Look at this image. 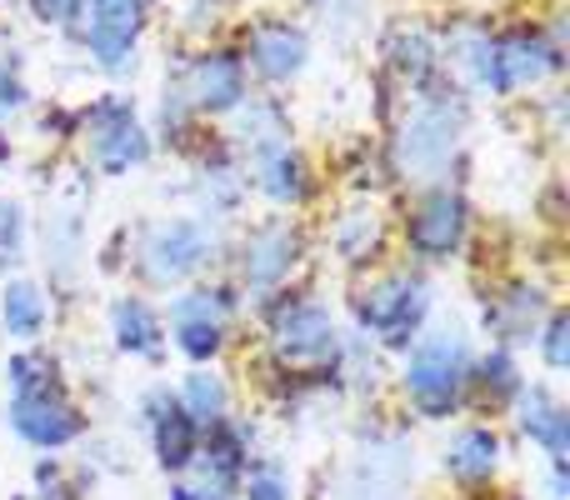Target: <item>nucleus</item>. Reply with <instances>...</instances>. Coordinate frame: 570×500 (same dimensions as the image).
Segmentation results:
<instances>
[{
	"label": "nucleus",
	"instance_id": "nucleus-1",
	"mask_svg": "<svg viewBox=\"0 0 570 500\" xmlns=\"http://www.w3.org/2000/svg\"><path fill=\"white\" fill-rule=\"evenodd\" d=\"M461 66L481 90L511 96V90L541 86L551 70H561V50L541 26H515L501 36H475L461 50Z\"/></svg>",
	"mask_w": 570,
	"mask_h": 500
},
{
	"label": "nucleus",
	"instance_id": "nucleus-2",
	"mask_svg": "<svg viewBox=\"0 0 570 500\" xmlns=\"http://www.w3.org/2000/svg\"><path fill=\"white\" fill-rule=\"evenodd\" d=\"M465 375H471V365H465V341L441 331V335H425L411 351V361H405V371H401V385L415 401V411L441 421V415H451L455 405H461Z\"/></svg>",
	"mask_w": 570,
	"mask_h": 500
},
{
	"label": "nucleus",
	"instance_id": "nucleus-3",
	"mask_svg": "<svg viewBox=\"0 0 570 500\" xmlns=\"http://www.w3.org/2000/svg\"><path fill=\"white\" fill-rule=\"evenodd\" d=\"M150 6L156 0H80L70 26H76L80 46L100 70H126L136 66V46L146 36Z\"/></svg>",
	"mask_w": 570,
	"mask_h": 500
},
{
	"label": "nucleus",
	"instance_id": "nucleus-4",
	"mask_svg": "<svg viewBox=\"0 0 570 500\" xmlns=\"http://www.w3.org/2000/svg\"><path fill=\"white\" fill-rule=\"evenodd\" d=\"M80 136H86L90 160H96L106 176H126V170L146 166V156H150V136L126 96H100L96 106H86Z\"/></svg>",
	"mask_w": 570,
	"mask_h": 500
},
{
	"label": "nucleus",
	"instance_id": "nucleus-5",
	"mask_svg": "<svg viewBox=\"0 0 570 500\" xmlns=\"http://www.w3.org/2000/svg\"><path fill=\"white\" fill-rule=\"evenodd\" d=\"M425 311H431V291H425L421 275H381L355 301L361 325L381 345H411L415 331L425 325Z\"/></svg>",
	"mask_w": 570,
	"mask_h": 500
},
{
	"label": "nucleus",
	"instance_id": "nucleus-6",
	"mask_svg": "<svg viewBox=\"0 0 570 500\" xmlns=\"http://www.w3.org/2000/svg\"><path fill=\"white\" fill-rule=\"evenodd\" d=\"M271 345L285 365L295 371H321V365L335 361L341 341H335V321L325 305L301 301V295H285V301L271 311Z\"/></svg>",
	"mask_w": 570,
	"mask_h": 500
},
{
	"label": "nucleus",
	"instance_id": "nucleus-7",
	"mask_svg": "<svg viewBox=\"0 0 570 500\" xmlns=\"http://www.w3.org/2000/svg\"><path fill=\"white\" fill-rule=\"evenodd\" d=\"M210 445L190 455L186 471H176L170 500H230L240 486V465H246V441L226 431V421L210 425Z\"/></svg>",
	"mask_w": 570,
	"mask_h": 500
},
{
	"label": "nucleus",
	"instance_id": "nucleus-8",
	"mask_svg": "<svg viewBox=\"0 0 570 500\" xmlns=\"http://www.w3.org/2000/svg\"><path fill=\"white\" fill-rule=\"evenodd\" d=\"M305 60H311V36H305L295 20H285V16L256 20L250 36H246V50H240L246 76H261V80H271V86L295 80L305 70Z\"/></svg>",
	"mask_w": 570,
	"mask_h": 500
},
{
	"label": "nucleus",
	"instance_id": "nucleus-9",
	"mask_svg": "<svg viewBox=\"0 0 570 500\" xmlns=\"http://www.w3.org/2000/svg\"><path fill=\"white\" fill-rule=\"evenodd\" d=\"M465 226H471V210L455 190H425L405 216V241L421 261H445V255L461 251Z\"/></svg>",
	"mask_w": 570,
	"mask_h": 500
},
{
	"label": "nucleus",
	"instance_id": "nucleus-10",
	"mask_svg": "<svg viewBox=\"0 0 570 500\" xmlns=\"http://www.w3.org/2000/svg\"><path fill=\"white\" fill-rule=\"evenodd\" d=\"M246 66H240L236 50H206V56L190 60L180 100L200 116H236L240 100H246Z\"/></svg>",
	"mask_w": 570,
	"mask_h": 500
},
{
	"label": "nucleus",
	"instance_id": "nucleus-11",
	"mask_svg": "<svg viewBox=\"0 0 570 500\" xmlns=\"http://www.w3.org/2000/svg\"><path fill=\"white\" fill-rule=\"evenodd\" d=\"M10 431L20 441L40 445V451H60L80 435V411L66 401L60 385H40V391H20L10 401Z\"/></svg>",
	"mask_w": 570,
	"mask_h": 500
},
{
	"label": "nucleus",
	"instance_id": "nucleus-12",
	"mask_svg": "<svg viewBox=\"0 0 570 500\" xmlns=\"http://www.w3.org/2000/svg\"><path fill=\"white\" fill-rule=\"evenodd\" d=\"M210 255V236L196 226V220H166L146 236L140 246V265L156 285H180L186 275H196Z\"/></svg>",
	"mask_w": 570,
	"mask_h": 500
},
{
	"label": "nucleus",
	"instance_id": "nucleus-13",
	"mask_svg": "<svg viewBox=\"0 0 570 500\" xmlns=\"http://www.w3.org/2000/svg\"><path fill=\"white\" fill-rule=\"evenodd\" d=\"M455 136H461V116H451V106H425L411 116L401 140V166L411 176H441L451 166Z\"/></svg>",
	"mask_w": 570,
	"mask_h": 500
},
{
	"label": "nucleus",
	"instance_id": "nucleus-14",
	"mask_svg": "<svg viewBox=\"0 0 570 500\" xmlns=\"http://www.w3.org/2000/svg\"><path fill=\"white\" fill-rule=\"evenodd\" d=\"M170 341L190 355V361H210L226 341V301L210 291H190L170 311Z\"/></svg>",
	"mask_w": 570,
	"mask_h": 500
},
{
	"label": "nucleus",
	"instance_id": "nucleus-15",
	"mask_svg": "<svg viewBox=\"0 0 570 500\" xmlns=\"http://www.w3.org/2000/svg\"><path fill=\"white\" fill-rule=\"evenodd\" d=\"M295 255H301V241H295V231L285 226V220H271V226L250 231L246 261H240L246 285H256V291H276L285 275L295 271Z\"/></svg>",
	"mask_w": 570,
	"mask_h": 500
},
{
	"label": "nucleus",
	"instance_id": "nucleus-16",
	"mask_svg": "<svg viewBox=\"0 0 570 500\" xmlns=\"http://www.w3.org/2000/svg\"><path fill=\"white\" fill-rule=\"evenodd\" d=\"M256 186H261V196H271L276 206L305 200V190H311V170H305L301 150H291V136L256 146Z\"/></svg>",
	"mask_w": 570,
	"mask_h": 500
},
{
	"label": "nucleus",
	"instance_id": "nucleus-17",
	"mask_svg": "<svg viewBox=\"0 0 570 500\" xmlns=\"http://www.w3.org/2000/svg\"><path fill=\"white\" fill-rule=\"evenodd\" d=\"M150 441H156V461L166 465V471H186L190 455L200 451L196 421H190V415L180 411V401H170V395H156V405H150Z\"/></svg>",
	"mask_w": 570,
	"mask_h": 500
},
{
	"label": "nucleus",
	"instance_id": "nucleus-18",
	"mask_svg": "<svg viewBox=\"0 0 570 500\" xmlns=\"http://www.w3.org/2000/svg\"><path fill=\"white\" fill-rule=\"evenodd\" d=\"M495 465H501V435H495L491 425L461 431L451 441V451H445V471H451L455 481H491Z\"/></svg>",
	"mask_w": 570,
	"mask_h": 500
},
{
	"label": "nucleus",
	"instance_id": "nucleus-19",
	"mask_svg": "<svg viewBox=\"0 0 570 500\" xmlns=\"http://www.w3.org/2000/svg\"><path fill=\"white\" fill-rule=\"evenodd\" d=\"M515 401H521L525 435H531V441H541L546 451L556 455V461H566V451H570V421H566L561 405H556L546 391H515Z\"/></svg>",
	"mask_w": 570,
	"mask_h": 500
},
{
	"label": "nucleus",
	"instance_id": "nucleus-20",
	"mask_svg": "<svg viewBox=\"0 0 570 500\" xmlns=\"http://www.w3.org/2000/svg\"><path fill=\"white\" fill-rule=\"evenodd\" d=\"M110 325H116L120 351H130V355H156L160 351V315L150 311L146 301H120L116 315H110Z\"/></svg>",
	"mask_w": 570,
	"mask_h": 500
},
{
	"label": "nucleus",
	"instance_id": "nucleus-21",
	"mask_svg": "<svg viewBox=\"0 0 570 500\" xmlns=\"http://www.w3.org/2000/svg\"><path fill=\"white\" fill-rule=\"evenodd\" d=\"M226 405H230L226 381L210 375V371H196L186 381V391H180V411H186L196 425H220L226 421Z\"/></svg>",
	"mask_w": 570,
	"mask_h": 500
},
{
	"label": "nucleus",
	"instance_id": "nucleus-22",
	"mask_svg": "<svg viewBox=\"0 0 570 500\" xmlns=\"http://www.w3.org/2000/svg\"><path fill=\"white\" fill-rule=\"evenodd\" d=\"M0 315H6V331L10 335L30 341V335H40V325H46V301H40V291L30 281H16L6 291V305H0Z\"/></svg>",
	"mask_w": 570,
	"mask_h": 500
},
{
	"label": "nucleus",
	"instance_id": "nucleus-23",
	"mask_svg": "<svg viewBox=\"0 0 570 500\" xmlns=\"http://www.w3.org/2000/svg\"><path fill=\"white\" fill-rule=\"evenodd\" d=\"M535 315H541V291H511L501 305H495V315H485V321L495 325V335H505V341H521V335H531Z\"/></svg>",
	"mask_w": 570,
	"mask_h": 500
},
{
	"label": "nucleus",
	"instance_id": "nucleus-24",
	"mask_svg": "<svg viewBox=\"0 0 570 500\" xmlns=\"http://www.w3.org/2000/svg\"><path fill=\"white\" fill-rule=\"evenodd\" d=\"M10 385L20 391H40V385H56V365H50L46 351H26L10 361Z\"/></svg>",
	"mask_w": 570,
	"mask_h": 500
},
{
	"label": "nucleus",
	"instance_id": "nucleus-25",
	"mask_svg": "<svg viewBox=\"0 0 570 500\" xmlns=\"http://www.w3.org/2000/svg\"><path fill=\"white\" fill-rule=\"evenodd\" d=\"M541 355L551 371H566L570 365V321L566 315H551V325H546V341H541Z\"/></svg>",
	"mask_w": 570,
	"mask_h": 500
},
{
	"label": "nucleus",
	"instance_id": "nucleus-26",
	"mask_svg": "<svg viewBox=\"0 0 570 500\" xmlns=\"http://www.w3.org/2000/svg\"><path fill=\"white\" fill-rule=\"evenodd\" d=\"M481 375H485V391H501V395L521 391V381H515V365H511V351H491V355H485Z\"/></svg>",
	"mask_w": 570,
	"mask_h": 500
},
{
	"label": "nucleus",
	"instance_id": "nucleus-27",
	"mask_svg": "<svg viewBox=\"0 0 570 500\" xmlns=\"http://www.w3.org/2000/svg\"><path fill=\"white\" fill-rule=\"evenodd\" d=\"M246 500H291V481H285V471H276V465H261V471H250Z\"/></svg>",
	"mask_w": 570,
	"mask_h": 500
},
{
	"label": "nucleus",
	"instance_id": "nucleus-28",
	"mask_svg": "<svg viewBox=\"0 0 570 500\" xmlns=\"http://www.w3.org/2000/svg\"><path fill=\"white\" fill-rule=\"evenodd\" d=\"M26 10L40 20V26H70L80 10V0H26Z\"/></svg>",
	"mask_w": 570,
	"mask_h": 500
},
{
	"label": "nucleus",
	"instance_id": "nucleus-29",
	"mask_svg": "<svg viewBox=\"0 0 570 500\" xmlns=\"http://www.w3.org/2000/svg\"><path fill=\"white\" fill-rule=\"evenodd\" d=\"M20 106H26V80H20V70L0 66V116H10Z\"/></svg>",
	"mask_w": 570,
	"mask_h": 500
},
{
	"label": "nucleus",
	"instance_id": "nucleus-30",
	"mask_svg": "<svg viewBox=\"0 0 570 500\" xmlns=\"http://www.w3.org/2000/svg\"><path fill=\"white\" fill-rule=\"evenodd\" d=\"M16 246H20V206L0 200V261L16 255Z\"/></svg>",
	"mask_w": 570,
	"mask_h": 500
}]
</instances>
